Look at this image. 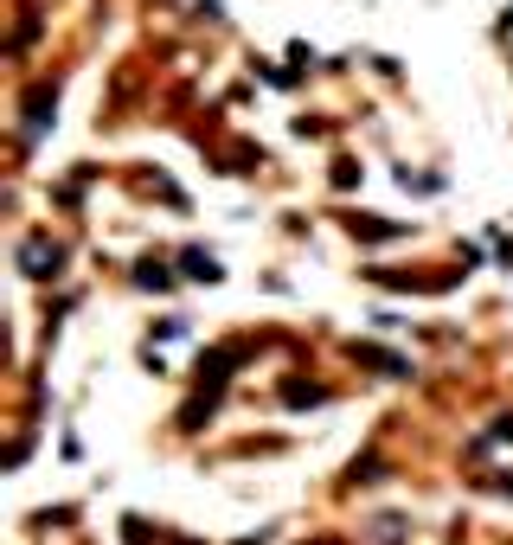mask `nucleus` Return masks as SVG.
<instances>
[{"label":"nucleus","mask_w":513,"mask_h":545,"mask_svg":"<svg viewBox=\"0 0 513 545\" xmlns=\"http://www.w3.org/2000/svg\"><path fill=\"white\" fill-rule=\"evenodd\" d=\"M20 263H26V269H58V250H39V244H26V250H20Z\"/></svg>","instance_id":"1"},{"label":"nucleus","mask_w":513,"mask_h":545,"mask_svg":"<svg viewBox=\"0 0 513 545\" xmlns=\"http://www.w3.org/2000/svg\"><path fill=\"white\" fill-rule=\"evenodd\" d=\"M321 398H328L321 385H289V404H321Z\"/></svg>","instance_id":"2"}]
</instances>
